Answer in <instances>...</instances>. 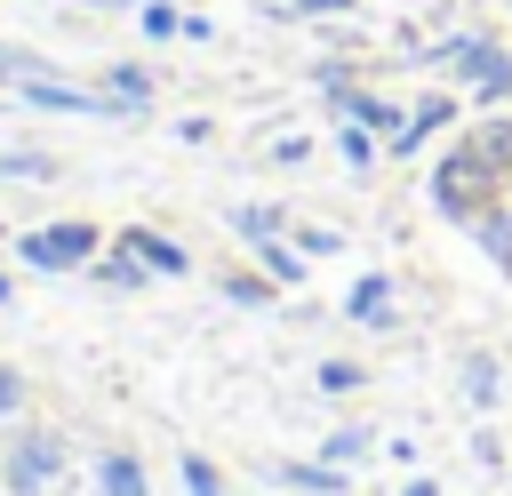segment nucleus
<instances>
[{"instance_id":"f257e3e1","label":"nucleus","mask_w":512,"mask_h":496,"mask_svg":"<svg viewBox=\"0 0 512 496\" xmlns=\"http://www.w3.org/2000/svg\"><path fill=\"white\" fill-rule=\"evenodd\" d=\"M496 160L480 152V136H464L440 168H432V208L440 216H456V224H480V208H496Z\"/></svg>"},{"instance_id":"f03ea898","label":"nucleus","mask_w":512,"mask_h":496,"mask_svg":"<svg viewBox=\"0 0 512 496\" xmlns=\"http://www.w3.org/2000/svg\"><path fill=\"white\" fill-rule=\"evenodd\" d=\"M440 64H448V72H464V80L480 88V104H504V96H512V56H504L496 40H448V48H440Z\"/></svg>"},{"instance_id":"7ed1b4c3","label":"nucleus","mask_w":512,"mask_h":496,"mask_svg":"<svg viewBox=\"0 0 512 496\" xmlns=\"http://www.w3.org/2000/svg\"><path fill=\"white\" fill-rule=\"evenodd\" d=\"M24 256H32V264H48V272L88 264V256H96V224H48V232H32V240H24Z\"/></svg>"},{"instance_id":"20e7f679","label":"nucleus","mask_w":512,"mask_h":496,"mask_svg":"<svg viewBox=\"0 0 512 496\" xmlns=\"http://www.w3.org/2000/svg\"><path fill=\"white\" fill-rule=\"evenodd\" d=\"M56 464H64V448H56L48 432H24V440H16V456H8V480H16L24 496H32V488H40V480H48Z\"/></svg>"},{"instance_id":"39448f33","label":"nucleus","mask_w":512,"mask_h":496,"mask_svg":"<svg viewBox=\"0 0 512 496\" xmlns=\"http://www.w3.org/2000/svg\"><path fill=\"white\" fill-rule=\"evenodd\" d=\"M448 120H456V104H448V96H432V104H416V112H408V128L392 136V152H416V144H424V136H440Z\"/></svg>"},{"instance_id":"423d86ee","label":"nucleus","mask_w":512,"mask_h":496,"mask_svg":"<svg viewBox=\"0 0 512 496\" xmlns=\"http://www.w3.org/2000/svg\"><path fill=\"white\" fill-rule=\"evenodd\" d=\"M336 104H344V112H352V120H360L368 136H400V128H408V120H400V112H392L384 96H336Z\"/></svg>"},{"instance_id":"0eeeda50","label":"nucleus","mask_w":512,"mask_h":496,"mask_svg":"<svg viewBox=\"0 0 512 496\" xmlns=\"http://www.w3.org/2000/svg\"><path fill=\"white\" fill-rule=\"evenodd\" d=\"M120 248H136L152 272H184V248H176V240H160V232H128Z\"/></svg>"},{"instance_id":"6e6552de","label":"nucleus","mask_w":512,"mask_h":496,"mask_svg":"<svg viewBox=\"0 0 512 496\" xmlns=\"http://www.w3.org/2000/svg\"><path fill=\"white\" fill-rule=\"evenodd\" d=\"M480 248L512 272V208H480Z\"/></svg>"},{"instance_id":"1a4fd4ad","label":"nucleus","mask_w":512,"mask_h":496,"mask_svg":"<svg viewBox=\"0 0 512 496\" xmlns=\"http://www.w3.org/2000/svg\"><path fill=\"white\" fill-rule=\"evenodd\" d=\"M104 496H144V464L136 456H104Z\"/></svg>"},{"instance_id":"9d476101","label":"nucleus","mask_w":512,"mask_h":496,"mask_svg":"<svg viewBox=\"0 0 512 496\" xmlns=\"http://www.w3.org/2000/svg\"><path fill=\"white\" fill-rule=\"evenodd\" d=\"M384 312H392V288L384 280H360L352 288V320H384Z\"/></svg>"},{"instance_id":"9b49d317","label":"nucleus","mask_w":512,"mask_h":496,"mask_svg":"<svg viewBox=\"0 0 512 496\" xmlns=\"http://www.w3.org/2000/svg\"><path fill=\"white\" fill-rule=\"evenodd\" d=\"M288 488H312V496H336V488H344V472H328V464H288Z\"/></svg>"},{"instance_id":"f8f14e48","label":"nucleus","mask_w":512,"mask_h":496,"mask_svg":"<svg viewBox=\"0 0 512 496\" xmlns=\"http://www.w3.org/2000/svg\"><path fill=\"white\" fill-rule=\"evenodd\" d=\"M104 88H112L120 104H144V96H152V72H136V64H120V72H112Z\"/></svg>"},{"instance_id":"ddd939ff","label":"nucleus","mask_w":512,"mask_h":496,"mask_svg":"<svg viewBox=\"0 0 512 496\" xmlns=\"http://www.w3.org/2000/svg\"><path fill=\"white\" fill-rule=\"evenodd\" d=\"M344 160H352V168H368V160H376V136H368L360 120H344Z\"/></svg>"},{"instance_id":"4468645a","label":"nucleus","mask_w":512,"mask_h":496,"mask_svg":"<svg viewBox=\"0 0 512 496\" xmlns=\"http://www.w3.org/2000/svg\"><path fill=\"white\" fill-rule=\"evenodd\" d=\"M256 248H264V264H272V280H296V272H304V264H296V248H280V240H256Z\"/></svg>"},{"instance_id":"2eb2a0df","label":"nucleus","mask_w":512,"mask_h":496,"mask_svg":"<svg viewBox=\"0 0 512 496\" xmlns=\"http://www.w3.org/2000/svg\"><path fill=\"white\" fill-rule=\"evenodd\" d=\"M184 488H192V496H224V488H216V464H200V456H184Z\"/></svg>"},{"instance_id":"dca6fc26","label":"nucleus","mask_w":512,"mask_h":496,"mask_svg":"<svg viewBox=\"0 0 512 496\" xmlns=\"http://www.w3.org/2000/svg\"><path fill=\"white\" fill-rule=\"evenodd\" d=\"M16 400H24V384H16V376H8V368H0V416H8V408H16Z\"/></svg>"},{"instance_id":"f3484780","label":"nucleus","mask_w":512,"mask_h":496,"mask_svg":"<svg viewBox=\"0 0 512 496\" xmlns=\"http://www.w3.org/2000/svg\"><path fill=\"white\" fill-rule=\"evenodd\" d=\"M296 8H312V16H336V8H352V0H296Z\"/></svg>"},{"instance_id":"a211bd4d","label":"nucleus","mask_w":512,"mask_h":496,"mask_svg":"<svg viewBox=\"0 0 512 496\" xmlns=\"http://www.w3.org/2000/svg\"><path fill=\"white\" fill-rule=\"evenodd\" d=\"M408 496H440V488H432V480H416V488H408Z\"/></svg>"},{"instance_id":"6ab92c4d","label":"nucleus","mask_w":512,"mask_h":496,"mask_svg":"<svg viewBox=\"0 0 512 496\" xmlns=\"http://www.w3.org/2000/svg\"><path fill=\"white\" fill-rule=\"evenodd\" d=\"M0 296H8V280H0Z\"/></svg>"}]
</instances>
